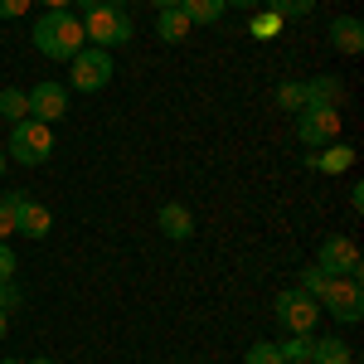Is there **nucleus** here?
I'll use <instances>...</instances> for the list:
<instances>
[{"label": "nucleus", "instance_id": "nucleus-15", "mask_svg": "<svg viewBox=\"0 0 364 364\" xmlns=\"http://www.w3.org/2000/svg\"><path fill=\"white\" fill-rule=\"evenodd\" d=\"M156 34H161L166 44H180V39L190 34V20H185V10H180V5H166V10L156 15Z\"/></svg>", "mask_w": 364, "mask_h": 364}, {"label": "nucleus", "instance_id": "nucleus-29", "mask_svg": "<svg viewBox=\"0 0 364 364\" xmlns=\"http://www.w3.org/2000/svg\"><path fill=\"white\" fill-rule=\"evenodd\" d=\"M350 209H355V214L364 209V185H355V190H350Z\"/></svg>", "mask_w": 364, "mask_h": 364}, {"label": "nucleus", "instance_id": "nucleus-13", "mask_svg": "<svg viewBox=\"0 0 364 364\" xmlns=\"http://www.w3.org/2000/svg\"><path fill=\"white\" fill-rule=\"evenodd\" d=\"M340 97H345V87L331 73H321V78L306 83V107H340Z\"/></svg>", "mask_w": 364, "mask_h": 364}, {"label": "nucleus", "instance_id": "nucleus-26", "mask_svg": "<svg viewBox=\"0 0 364 364\" xmlns=\"http://www.w3.org/2000/svg\"><path fill=\"white\" fill-rule=\"evenodd\" d=\"M34 0H0V20H25Z\"/></svg>", "mask_w": 364, "mask_h": 364}, {"label": "nucleus", "instance_id": "nucleus-11", "mask_svg": "<svg viewBox=\"0 0 364 364\" xmlns=\"http://www.w3.org/2000/svg\"><path fill=\"white\" fill-rule=\"evenodd\" d=\"M156 224H161V233H166L170 243H185V238H195V214L185 209V204H161V214H156Z\"/></svg>", "mask_w": 364, "mask_h": 364}, {"label": "nucleus", "instance_id": "nucleus-36", "mask_svg": "<svg viewBox=\"0 0 364 364\" xmlns=\"http://www.w3.org/2000/svg\"><path fill=\"white\" fill-rule=\"evenodd\" d=\"M29 364H54V360H29Z\"/></svg>", "mask_w": 364, "mask_h": 364}, {"label": "nucleus", "instance_id": "nucleus-32", "mask_svg": "<svg viewBox=\"0 0 364 364\" xmlns=\"http://www.w3.org/2000/svg\"><path fill=\"white\" fill-rule=\"evenodd\" d=\"M5 331H10V316H5V311H0V340H5Z\"/></svg>", "mask_w": 364, "mask_h": 364}, {"label": "nucleus", "instance_id": "nucleus-21", "mask_svg": "<svg viewBox=\"0 0 364 364\" xmlns=\"http://www.w3.org/2000/svg\"><path fill=\"white\" fill-rule=\"evenodd\" d=\"M248 34H252V39H277V34H282V15H272V10L252 15V20H248Z\"/></svg>", "mask_w": 364, "mask_h": 364}, {"label": "nucleus", "instance_id": "nucleus-12", "mask_svg": "<svg viewBox=\"0 0 364 364\" xmlns=\"http://www.w3.org/2000/svg\"><path fill=\"white\" fill-rule=\"evenodd\" d=\"M331 49H340V54H360L364 49V25L355 15H336L331 20Z\"/></svg>", "mask_w": 364, "mask_h": 364}, {"label": "nucleus", "instance_id": "nucleus-30", "mask_svg": "<svg viewBox=\"0 0 364 364\" xmlns=\"http://www.w3.org/2000/svg\"><path fill=\"white\" fill-rule=\"evenodd\" d=\"M224 5H238V10H257L262 0H224Z\"/></svg>", "mask_w": 364, "mask_h": 364}, {"label": "nucleus", "instance_id": "nucleus-31", "mask_svg": "<svg viewBox=\"0 0 364 364\" xmlns=\"http://www.w3.org/2000/svg\"><path fill=\"white\" fill-rule=\"evenodd\" d=\"M44 5H49V10H68L73 0H44Z\"/></svg>", "mask_w": 364, "mask_h": 364}, {"label": "nucleus", "instance_id": "nucleus-4", "mask_svg": "<svg viewBox=\"0 0 364 364\" xmlns=\"http://www.w3.org/2000/svg\"><path fill=\"white\" fill-rule=\"evenodd\" d=\"M117 63L107 49H92V44H83L78 54L68 58V83H73V92H102V87L112 83Z\"/></svg>", "mask_w": 364, "mask_h": 364}, {"label": "nucleus", "instance_id": "nucleus-23", "mask_svg": "<svg viewBox=\"0 0 364 364\" xmlns=\"http://www.w3.org/2000/svg\"><path fill=\"white\" fill-rule=\"evenodd\" d=\"M262 5H267L272 15H282V20H287V15H311V10H316V0H262Z\"/></svg>", "mask_w": 364, "mask_h": 364}, {"label": "nucleus", "instance_id": "nucleus-6", "mask_svg": "<svg viewBox=\"0 0 364 364\" xmlns=\"http://www.w3.org/2000/svg\"><path fill=\"white\" fill-rule=\"evenodd\" d=\"M316 321H321V301L306 296L301 287H291V291L277 296V326L287 331V336H311Z\"/></svg>", "mask_w": 364, "mask_h": 364}, {"label": "nucleus", "instance_id": "nucleus-16", "mask_svg": "<svg viewBox=\"0 0 364 364\" xmlns=\"http://www.w3.org/2000/svg\"><path fill=\"white\" fill-rule=\"evenodd\" d=\"M306 364H355V355H350V345L345 340H311V360Z\"/></svg>", "mask_w": 364, "mask_h": 364}, {"label": "nucleus", "instance_id": "nucleus-37", "mask_svg": "<svg viewBox=\"0 0 364 364\" xmlns=\"http://www.w3.org/2000/svg\"><path fill=\"white\" fill-rule=\"evenodd\" d=\"M5 364H20V360H5Z\"/></svg>", "mask_w": 364, "mask_h": 364}, {"label": "nucleus", "instance_id": "nucleus-33", "mask_svg": "<svg viewBox=\"0 0 364 364\" xmlns=\"http://www.w3.org/2000/svg\"><path fill=\"white\" fill-rule=\"evenodd\" d=\"M151 5H156V10H166V5H180V0H151Z\"/></svg>", "mask_w": 364, "mask_h": 364}, {"label": "nucleus", "instance_id": "nucleus-28", "mask_svg": "<svg viewBox=\"0 0 364 364\" xmlns=\"http://www.w3.org/2000/svg\"><path fill=\"white\" fill-rule=\"evenodd\" d=\"M15 233V214H10V204H0V243Z\"/></svg>", "mask_w": 364, "mask_h": 364}, {"label": "nucleus", "instance_id": "nucleus-17", "mask_svg": "<svg viewBox=\"0 0 364 364\" xmlns=\"http://www.w3.org/2000/svg\"><path fill=\"white\" fill-rule=\"evenodd\" d=\"M180 10H185L190 25H219L228 5H224V0H180Z\"/></svg>", "mask_w": 364, "mask_h": 364}, {"label": "nucleus", "instance_id": "nucleus-18", "mask_svg": "<svg viewBox=\"0 0 364 364\" xmlns=\"http://www.w3.org/2000/svg\"><path fill=\"white\" fill-rule=\"evenodd\" d=\"M0 117L15 127V122H25L29 117V92H20V87H0Z\"/></svg>", "mask_w": 364, "mask_h": 364}, {"label": "nucleus", "instance_id": "nucleus-7", "mask_svg": "<svg viewBox=\"0 0 364 364\" xmlns=\"http://www.w3.org/2000/svg\"><path fill=\"white\" fill-rule=\"evenodd\" d=\"M0 204H10V214H15V233H25V238H49V228H54V214H49L44 204H34L25 190H10V195L0 199Z\"/></svg>", "mask_w": 364, "mask_h": 364}, {"label": "nucleus", "instance_id": "nucleus-14", "mask_svg": "<svg viewBox=\"0 0 364 364\" xmlns=\"http://www.w3.org/2000/svg\"><path fill=\"white\" fill-rule=\"evenodd\" d=\"M350 166H355V146L331 141V146L316 151V170H326V175H340V170H350Z\"/></svg>", "mask_w": 364, "mask_h": 364}, {"label": "nucleus", "instance_id": "nucleus-5", "mask_svg": "<svg viewBox=\"0 0 364 364\" xmlns=\"http://www.w3.org/2000/svg\"><path fill=\"white\" fill-rule=\"evenodd\" d=\"M316 301H321V311H331L340 326H360L364 321V287H360V277H331Z\"/></svg>", "mask_w": 364, "mask_h": 364}, {"label": "nucleus", "instance_id": "nucleus-10", "mask_svg": "<svg viewBox=\"0 0 364 364\" xmlns=\"http://www.w3.org/2000/svg\"><path fill=\"white\" fill-rule=\"evenodd\" d=\"M63 112H68V87L63 83L44 78V83L29 87V117H34V122L54 127V122H63Z\"/></svg>", "mask_w": 364, "mask_h": 364}, {"label": "nucleus", "instance_id": "nucleus-1", "mask_svg": "<svg viewBox=\"0 0 364 364\" xmlns=\"http://www.w3.org/2000/svg\"><path fill=\"white\" fill-rule=\"evenodd\" d=\"M29 34H34V49H39L44 58H73L87 44L83 39V20L68 15V10H44Z\"/></svg>", "mask_w": 364, "mask_h": 364}, {"label": "nucleus", "instance_id": "nucleus-24", "mask_svg": "<svg viewBox=\"0 0 364 364\" xmlns=\"http://www.w3.org/2000/svg\"><path fill=\"white\" fill-rule=\"evenodd\" d=\"M326 272H321V267H316V262H311L306 272H301V291H306V296H321V291H326Z\"/></svg>", "mask_w": 364, "mask_h": 364}, {"label": "nucleus", "instance_id": "nucleus-22", "mask_svg": "<svg viewBox=\"0 0 364 364\" xmlns=\"http://www.w3.org/2000/svg\"><path fill=\"white\" fill-rule=\"evenodd\" d=\"M243 364H282L277 340H257V345H248V355H243Z\"/></svg>", "mask_w": 364, "mask_h": 364}, {"label": "nucleus", "instance_id": "nucleus-3", "mask_svg": "<svg viewBox=\"0 0 364 364\" xmlns=\"http://www.w3.org/2000/svg\"><path fill=\"white\" fill-rule=\"evenodd\" d=\"M83 39L92 44V49H122L127 39H132V15L122 10V5H112V0H102V5H92L83 20Z\"/></svg>", "mask_w": 364, "mask_h": 364}, {"label": "nucleus", "instance_id": "nucleus-25", "mask_svg": "<svg viewBox=\"0 0 364 364\" xmlns=\"http://www.w3.org/2000/svg\"><path fill=\"white\" fill-rule=\"evenodd\" d=\"M20 301H25V291H20V287H10V282H0V311L10 316V311L20 306Z\"/></svg>", "mask_w": 364, "mask_h": 364}, {"label": "nucleus", "instance_id": "nucleus-9", "mask_svg": "<svg viewBox=\"0 0 364 364\" xmlns=\"http://www.w3.org/2000/svg\"><path fill=\"white\" fill-rule=\"evenodd\" d=\"M340 136V107H306L296 112V141L301 146H331Z\"/></svg>", "mask_w": 364, "mask_h": 364}, {"label": "nucleus", "instance_id": "nucleus-2", "mask_svg": "<svg viewBox=\"0 0 364 364\" xmlns=\"http://www.w3.org/2000/svg\"><path fill=\"white\" fill-rule=\"evenodd\" d=\"M54 156V127H44V122H15L10 127V141H5V161H15V166H44Z\"/></svg>", "mask_w": 364, "mask_h": 364}, {"label": "nucleus", "instance_id": "nucleus-8", "mask_svg": "<svg viewBox=\"0 0 364 364\" xmlns=\"http://www.w3.org/2000/svg\"><path fill=\"white\" fill-rule=\"evenodd\" d=\"M316 267H321L326 277H360V248H355V238H345V233H331V238L321 243V257H316Z\"/></svg>", "mask_w": 364, "mask_h": 364}, {"label": "nucleus", "instance_id": "nucleus-27", "mask_svg": "<svg viewBox=\"0 0 364 364\" xmlns=\"http://www.w3.org/2000/svg\"><path fill=\"white\" fill-rule=\"evenodd\" d=\"M15 267H20V262H15L10 243H0V282H10V277H15Z\"/></svg>", "mask_w": 364, "mask_h": 364}, {"label": "nucleus", "instance_id": "nucleus-19", "mask_svg": "<svg viewBox=\"0 0 364 364\" xmlns=\"http://www.w3.org/2000/svg\"><path fill=\"white\" fill-rule=\"evenodd\" d=\"M277 350H282V364H306L311 360V336H287Z\"/></svg>", "mask_w": 364, "mask_h": 364}, {"label": "nucleus", "instance_id": "nucleus-34", "mask_svg": "<svg viewBox=\"0 0 364 364\" xmlns=\"http://www.w3.org/2000/svg\"><path fill=\"white\" fill-rule=\"evenodd\" d=\"M78 5H87V10H92V5H102V0H78Z\"/></svg>", "mask_w": 364, "mask_h": 364}, {"label": "nucleus", "instance_id": "nucleus-35", "mask_svg": "<svg viewBox=\"0 0 364 364\" xmlns=\"http://www.w3.org/2000/svg\"><path fill=\"white\" fill-rule=\"evenodd\" d=\"M0 175H5V146H0Z\"/></svg>", "mask_w": 364, "mask_h": 364}, {"label": "nucleus", "instance_id": "nucleus-20", "mask_svg": "<svg viewBox=\"0 0 364 364\" xmlns=\"http://www.w3.org/2000/svg\"><path fill=\"white\" fill-rule=\"evenodd\" d=\"M277 107L306 112V83H277Z\"/></svg>", "mask_w": 364, "mask_h": 364}]
</instances>
